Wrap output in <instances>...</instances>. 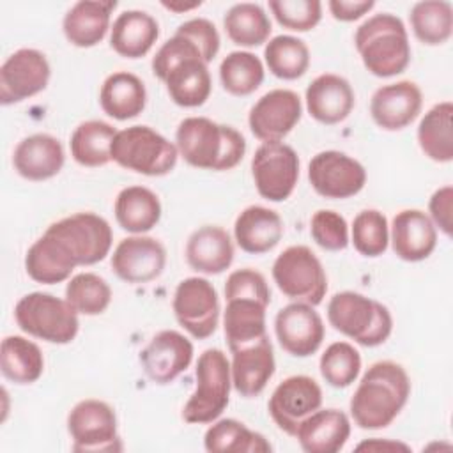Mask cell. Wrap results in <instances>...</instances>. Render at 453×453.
I'll list each match as a JSON object with an SVG mask.
<instances>
[{
    "label": "cell",
    "mask_w": 453,
    "mask_h": 453,
    "mask_svg": "<svg viewBox=\"0 0 453 453\" xmlns=\"http://www.w3.org/2000/svg\"><path fill=\"white\" fill-rule=\"evenodd\" d=\"M411 379L395 361H377L363 373L349 403L354 423L363 430L389 426L405 407Z\"/></svg>",
    "instance_id": "1"
},
{
    "label": "cell",
    "mask_w": 453,
    "mask_h": 453,
    "mask_svg": "<svg viewBox=\"0 0 453 453\" xmlns=\"http://www.w3.org/2000/svg\"><path fill=\"white\" fill-rule=\"evenodd\" d=\"M150 67L177 106L196 108L209 99L212 80L207 62L188 37L173 34L159 46Z\"/></svg>",
    "instance_id": "2"
},
{
    "label": "cell",
    "mask_w": 453,
    "mask_h": 453,
    "mask_svg": "<svg viewBox=\"0 0 453 453\" xmlns=\"http://www.w3.org/2000/svg\"><path fill=\"white\" fill-rule=\"evenodd\" d=\"M175 145L188 165L214 172L232 170L246 154V140L241 131L207 117L180 120Z\"/></svg>",
    "instance_id": "3"
},
{
    "label": "cell",
    "mask_w": 453,
    "mask_h": 453,
    "mask_svg": "<svg viewBox=\"0 0 453 453\" xmlns=\"http://www.w3.org/2000/svg\"><path fill=\"white\" fill-rule=\"evenodd\" d=\"M354 44L366 71L379 78L396 76L411 62L407 28L391 12H379L365 19L356 28Z\"/></svg>",
    "instance_id": "4"
},
{
    "label": "cell",
    "mask_w": 453,
    "mask_h": 453,
    "mask_svg": "<svg viewBox=\"0 0 453 453\" xmlns=\"http://www.w3.org/2000/svg\"><path fill=\"white\" fill-rule=\"evenodd\" d=\"M329 324L363 347L382 345L393 331V317L382 303L354 290L336 292L327 303Z\"/></svg>",
    "instance_id": "5"
},
{
    "label": "cell",
    "mask_w": 453,
    "mask_h": 453,
    "mask_svg": "<svg viewBox=\"0 0 453 453\" xmlns=\"http://www.w3.org/2000/svg\"><path fill=\"white\" fill-rule=\"evenodd\" d=\"M111 161L119 166L149 175L161 177L170 173L179 157L177 145L149 126H129L117 131L111 147Z\"/></svg>",
    "instance_id": "6"
},
{
    "label": "cell",
    "mask_w": 453,
    "mask_h": 453,
    "mask_svg": "<svg viewBox=\"0 0 453 453\" xmlns=\"http://www.w3.org/2000/svg\"><path fill=\"white\" fill-rule=\"evenodd\" d=\"M196 388L184 403L182 418L193 425L216 421L228 405L232 375L230 361L219 349H205L195 368Z\"/></svg>",
    "instance_id": "7"
},
{
    "label": "cell",
    "mask_w": 453,
    "mask_h": 453,
    "mask_svg": "<svg viewBox=\"0 0 453 453\" xmlns=\"http://www.w3.org/2000/svg\"><path fill=\"white\" fill-rule=\"evenodd\" d=\"M14 320L23 333L57 345L71 343L80 329L69 301L48 292L25 294L14 306Z\"/></svg>",
    "instance_id": "8"
},
{
    "label": "cell",
    "mask_w": 453,
    "mask_h": 453,
    "mask_svg": "<svg viewBox=\"0 0 453 453\" xmlns=\"http://www.w3.org/2000/svg\"><path fill=\"white\" fill-rule=\"evenodd\" d=\"M273 280L285 297L311 306H319L327 292L322 262L304 244L288 246L276 257Z\"/></svg>",
    "instance_id": "9"
},
{
    "label": "cell",
    "mask_w": 453,
    "mask_h": 453,
    "mask_svg": "<svg viewBox=\"0 0 453 453\" xmlns=\"http://www.w3.org/2000/svg\"><path fill=\"white\" fill-rule=\"evenodd\" d=\"M73 257L76 265H94L106 258L113 234L110 223L94 212H74L46 228Z\"/></svg>",
    "instance_id": "10"
},
{
    "label": "cell",
    "mask_w": 453,
    "mask_h": 453,
    "mask_svg": "<svg viewBox=\"0 0 453 453\" xmlns=\"http://www.w3.org/2000/svg\"><path fill=\"white\" fill-rule=\"evenodd\" d=\"M67 432L74 451L122 449L115 411L110 403L97 398H85L69 411Z\"/></svg>",
    "instance_id": "11"
},
{
    "label": "cell",
    "mask_w": 453,
    "mask_h": 453,
    "mask_svg": "<svg viewBox=\"0 0 453 453\" xmlns=\"http://www.w3.org/2000/svg\"><path fill=\"white\" fill-rule=\"evenodd\" d=\"M251 175L262 198L283 202L297 184L299 156L283 142H264L251 157Z\"/></svg>",
    "instance_id": "12"
},
{
    "label": "cell",
    "mask_w": 453,
    "mask_h": 453,
    "mask_svg": "<svg viewBox=\"0 0 453 453\" xmlns=\"http://www.w3.org/2000/svg\"><path fill=\"white\" fill-rule=\"evenodd\" d=\"M173 315L193 338L205 340L214 334L219 322V297L214 285L200 276L179 281L173 301Z\"/></svg>",
    "instance_id": "13"
},
{
    "label": "cell",
    "mask_w": 453,
    "mask_h": 453,
    "mask_svg": "<svg viewBox=\"0 0 453 453\" xmlns=\"http://www.w3.org/2000/svg\"><path fill=\"white\" fill-rule=\"evenodd\" d=\"M308 180L317 195L343 200L357 195L366 184L365 166L340 150H322L308 165Z\"/></svg>",
    "instance_id": "14"
},
{
    "label": "cell",
    "mask_w": 453,
    "mask_h": 453,
    "mask_svg": "<svg viewBox=\"0 0 453 453\" xmlns=\"http://www.w3.org/2000/svg\"><path fill=\"white\" fill-rule=\"evenodd\" d=\"M51 67L46 55L34 48H19L0 67V103H21L48 87Z\"/></svg>",
    "instance_id": "15"
},
{
    "label": "cell",
    "mask_w": 453,
    "mask_h": 453,
    "mask_svg": "<svg viewBox=\"0 0 453 453\" xmlns=\"http://www.w3.org/2000/svg\"><path fill=\"white\" fill-rule=\"evenodd\" d=\"M322 405V389L310 375H290L273 391L267 411L274 425L287 435H294L297 426Z\"/></svg>",
    "instance_id": "16"
},
{
    "label": "cell",
    "mask_w": 453,
    "mask_h": 453,
    "mask_svg": "<svg viewBox=\"0 0 453 453\" xmlns=\"http://www.w3.org/2000/svg\"><path fill=\"white\" fill-rule=\"evenodd\" d=\"M303 103L290 88L265 92L250 110L248 126L262 142H281L301 120Z\"/></svg>",
    "instance_id": "17"
},
{
    "label": "cell",
    "mask_w": 453,
    "mask_h": 453,
    "mask_svg": "<svg viewBox=\"0 0 453 453\" xmlns=\"http://www.w3.org/2000/svg\"><path fill=\"white\" fill-rule=\"evenodd\" d=\"M274 333L285 352L294 357H308L320 349L326 327L315 306L292 301L276 313Z\"/></svg>",
    "instance_id": "18"
},
{
    "label": "cell",
    "mask_w": 453,
    "mask_h": 453,
    "mask_svg": "<svg viewBox=\"0 0 453 453\" xmlns=\"http://www.w3.org/2000/svg\"><path fill=\"white\" fill-rule=\"evenodd\" d=\"M193 343L179 331L163 329L156 333L140 352V363L145 375L156 384H170L193 361Z\"/></svg>",
    "instance_id": "19"
},
{
    "label": "cell",
    "mask_w": 453,
    "mask_h": 453,
    "mask_svg": "<svg viewBox=\"0 0 453 453\" xmlns=\"http://www.w3.org/2000/svg\"><path fill=\"white\" fill-rule=\"evenodd\" d=\"M110 265L126 283H149L163 273L166 250L156 237L131 235L115 246Z\"/></svg>",
    "instance_id": "20"
},
{
    "label": "cell",
    "mask_w": 453,
    "mask_h": 453,
    "mask_svg": "<svg viewBox=\"0 0 453 453\" xmlns=\"http://www.w3.org/2000/svg\"><path fill=\"white\" fill-rule=\"evenodd\" d=\"M423 106L421 88L411 81L379 87L370 99V115L373 122L384 131H400L414 122Z\"/></svg>",
    "instance_id": "21"
},
{
    "label": "cell",
    "mask_w": 453,
    "mask_h": 453,
    "mask_svg": "<svg viewBox=\"0 0 453 453\" xmlns=\"http://www.w3.org/2000/svg\"><path fill=\"white\" fill-rule=\"evenodd\" d=\"M230 354L232 388L244 398L258 396L265 389L276 368L269 336H264Z\"/></svg>",
    "instance_id": "22"
},
{
    "label": "cell",
    "mask_w": 453,
    "mask_h": 453,
    "mask_svg": "<svg viewBox=\"0 0 453 453\" xmlns=\"http://www.w3.org/2000/svg\"><path fill=\"white\" fill-rule=\"evenodd\" d=\"M304 101L308 113L317 122L333 126L343 122L350 115L356 104V96L349 80L334 73H324L306 87Z\"/></svg>",
    "instance_id": "23"
},
{
    "label": "cell",
    "mask_w": 453,
    "mask_h": 453,
    "mask_svg": "<svg viewBox=\"0 0 453 453\" xmlns=\"http://www.w3.org/2000/svg\"><path fill=\"white\" fill-rule=\"evenodd\" d=\"M389 241L395 255L405 262L428 258L437 246V228L419 209H403L391 221Z\"/></svg>",
    "instance_id": "24"
},
{
    "label": "cell",
    "mask_w": 453,
    "mask_h": 453,
    "mask_svg": "<svg viewBox=\"0 0 453 453\" xmlns=\"http://www.w3.org/2000/svg\"><path fill=\"white\" fill-rule=\"evenodd\" d=\"M65 152L58 138L48 133L25 136L12 152V166L27 180H48L60 173Z\"/></svg>",
    "instance_id": "25"
},
{
    "label": "cell",
    "mask_w": 453,
    "mask_h": 453,
    "mask_svg": "<svg viewBox=\"0 0 453 453\" xmlns=\"http://www.w3.org/2000/svg\"><path fill=\"white\" fill-rule=\"evenodd\" d=\"M115 0H80L73 4L62 19V30L69 44L92 48L99 44L111 28Z\"/></svg>",
    "instance_id": "26"
},
{
    "label": "cell",
    "mask_w": 453,
    "mask_h": 453,
    "mask_svg": "<svg viewBox=\"0 0 453 453\" xmlns=\"http://www.w3.org/2000/svg\"><path fill=\"white\" fill-rule=\"evenodd\" d=\"M294 437L306 453H338L350 437V419L340 409H317L303 419Z\"/></svg>",
    "instance_id": "27"
},
{
    "label": "cell",
    "mask_w": 453,
    "mask_h": 453,
    "mask_svg": "<svg viewBox=\"0 0 453 453\" xmlns=\"http://www.w3.org/2000/svg\"><path fill=\"white\" fill-rule=\"evenodd\" d=\"M186 262L196 273L221 274L234 262L230 234L218 225L196 228L186 242Z\"/></svg>",
    "instance_id": "28"
},
{
    "label": "cell",
    "mask_w": 453,
    "mask_h": 453,
    "mask_svg": "<svg viewBox=\"0 0 453 453\" xmlns=\"http://www.w3.org/2000/svg\"><path fill=\"white\" fill-rule=\"evenodd\" d=\"M234 237L237 246L246 253H267L283 237V219L269 207L250 205L235 218Z\"/></svg>",
    "instance_id": "29"
},
{
    "label": "cell",
    "mask_w": 453,
    "mask_h": 453,
    "mask_svg": "<svg viewBox=\"0 0 453 453\" xmlns=\"http://www.w3.org/2000/svg\"><path fill=\"white\" fill-rule=\"evenodd\" d=\"M159 37V23L145 11L120 12L110 28V46L124 58L145 57Z\"/></svg>",
    "instance_id": "30"
},
{
    "label": "cell",
    "mask_w": 453,
    "mask_h": 453,
    "mask_svg": "<svg viewBox=\"0 0 453 453\" xmlns=\"http://www.w3.org/2000/svg\"><path fill=\"white\" fill-rule=\"evenodd\" d=\"M99 104L115 120L134 119L147 104L145 83L129 71H115L101 85Z\"/></svg>",
    "instance_id": "31"
},
{
    "label": "cell",
    "mask_w": 453,
    "mask_h": 453,
    "mask_svg": "<svg viewBox=\"0 0 453 453\" xmlns=\"http://www.w3.org/2000/svg\"><path fill=\"white\" fill-rule=\"evenodd\" d=\"M76 262L60 244L57 237L44 232L39 239L32 242L25 255L27 274L44 285H55L65 281L76 269Z\"/></svg>",
    "instance_id": "32"
},
{
    "label": "cell",
    "mask_w": 453,
    "mask_h": 453,
    "mask_svg": "<svg viewBox=\"0 0 453 453\" xmlns=\"http://www.w3.org/2000/svg\"><path fill=\"white\" fill-rule=\"evenodd\" d=\"M265 310L267 304L251 297H234L226 301L223 329L230 352L267 336Z\"/></svg>",
    "instance_id": "33"
},
{
    "label": "cell",
    "mask_w": 453,
    "mask_h": 453,
    "mask_svg": "<svg viewBox=\"0 0 453 453\" xmlns=\"http://www.w3.org/2000/svg\"><path fill=\"white\" fill-rule=\"evenodd\" d=\"M119 226L134 235L152 230L161 219V202L145 186H127L119 191L113 205Z\"/></svg>",
    "instance_id": "34"
},
{
    "label": "cell",
    "mask_w": 453,
    "mask_h": 453,
    "mask_svg": "<svg viewBox=\"0 0 453 453\" xmlns=\"http://www.w3.org/2000/svg\"><path fill=\"white\" fill-rule=\"evenodd\" d=\"M0 370L14 384H34L44 372L39 345L19 334L5 336L0 347Z\"/></svg>",
    "instance_id": "35"
},
{
    "label": "cell",
    "mask_w": 453,
    "mask_h": 453,
    "mask_svg": "<svg viewBox=\"0 0 453 453\" xmlns=\"http://www.w3.org/2000/svg\"><path fill=\"white\" fill-rule=\"evenodd\" d=\"M453 104L442 101L434 104L419 120L418 143L426 157L437 163H449L453 159Z\"/></svg>",
    "instance_id": "36"
},
{
    "label": "cell",
    "mask_w": 453,
    "mask_h": 453,
    "mask_svg": "<svg viewBox=\"0 0 453 453\" xmlns=\"http://www.w3.org/2000/svg\"><path fill=\"white\" fill-rule=\"evenodd\" d=\"M203 448L211 453H267L273 449L262 434L250 430L242 421L234 418L212 421L205 430Z\"/></svg>",
    "instance_id": "37"
},
{
    "label": "cell",
    "mask_w": 453,
    "mask_h": 453,
    "mask_svg": "<svg viewBox=\"0 0 453 453\" xmlns=\"http://www.w3.org/2000/svg\"><path fill=\"white\" fill-rule=\"evenodd\" d=\"M117 129L104 120H85L78 124L71 134V156L87 168L104 166L111 161L110 147Z\"/></svg>",
    "instance_id": "38"
},
{
    "label": "cell",
    "mask_w": 453,
    "mask_h": 453,
    "mask_svg": "<svg viewBox=\"0 0 453 453\" xmlns=\"http://www.w3.org/2000/svg\"><path fill=\"white\" fill-rule=\"evenodd\" d=\"M223 27L228 39L244 48H255L267 42L273 30L265 9L253 2L234 4L223 18Z\"/></svg>",
    "instance_id": "39"
},
{
    "label": "cell",
    "mask_w": 453,
    "mask_h": 453,
    "mask_svg": "<svg viewBox=\"0 0 453 453\" xmlns=\"http://www.w3.org/2000/svg\"><path fill=\"white\" fill-rule=\"evenodd\" d=\"M411 28L418 41L428 46L444 44L453 32V7L446 0L416 2L409 12Z\"/></svg>",
    "instance_id": "40"
},
{
    "label": "cell",
    "mask_w": 453,
    "mask_h": 453,
    "mask_svg": "<svg viewBox=\"0 0 453 453\" xmlns=\"http://www.w3.org/2000/svg\"><path fill=\"white\" fill-rule=\"evenodd\" d=\"M264 60L271 74L280 80H297L310 67V50L294 35H276L264 48Z\"/></svg>",
    "instance_id": "41"
},
{
    "label": "cell",
    "mask_w": 453,
    "mask_h": 453,
    "mask_svg": "<svg viewBox=\"0 0 453 453\" xmlns=\"http://www.w3.org/2000/svg\"><path fill=\"white\" fill-rule=\"evenodd\" d=\"M264 64L251 51H230L219 64L223 88L237 97L253 94L264 81Z\"/></svg>",
    "instance_id": "42"
},
{
    "label": "cell",
    "mask_w": 453,
    "mask_h": 453,
    "mask_svg": "<svg viewBox=\"0 0 453 453\" xmlns=\"http://www.w3.org/2000/svg\"><path fill=\"white\" fill-rule=\"evenodd\" d=\"M65 299L81 315H101L111 303V288L99 274L80 273L67 281Z\"/></svg>",
    "instance_id": "43"
},
{
    "label": "cell",
    "mask_w": 453,
    "mask_h": 453,
    "mask_svg": "<svg viewBox=\"0 0 453 453\" xmlns=\"http://www.w3.org/2000/svg\"><path fill=\"white\" fill-rule=\"evenodd\" d=\"M322 379L336 388H349L361 372V354L349 342H333L326 347L319 361Z\"/></svg>",
    "instance_id": "44"
},
{
    "label": "cell",
    "mask_w": 453,
    "mask_h": 453,
    "mask_svg": "<svg viewBox=\"0 0 453 453\" xmlns=\"http://www.w3.org/2000/svg\"><path fill=\"white\" fill-rule=\"evenodd\" d=\"M350 237L359 255L368 258L382 255L389 244L388 218L377 209H365L357 212L352 221Z\"/></svg>",
    "instance_id": "45"
},
{
    "label": "cell",
    "mask_w": 453,
    "mask_h": 453,
    "mask_svg": "<svg viewBox=\"0 0 453 453\" xmlns=\"http://www.w3.org/2000/svg\"><path fill=\"white\" fill-rule=\"evenodd\" d=\"M269 9L283 28L294 32H308L322 19L319 0H269Z\"/></svg>",
    "instance_id": "46"
},
{
    "label": "cell",
    "mask_w": 453,
    "mask_h": 453,
    "mask_svg": "<svg viewBox=\"0 0 453 453\" xmlns=\"http://www.w3.org/2000/svg\"><path fill=\"white\" fill-rule=\"evenodd\" d=\"M311 239L326 251H340L349 246V225L345 218L331 209H320L310 221Z\"/></svg>",
    "instance_id": "47"
},
{
    "label": "cell",
    "mask_w": 453,
    "mask_h": 453,
    "mask_svg": "<svg viewBox=\"0 0 453 453\" xmlns=\"http://www.w3.org/2000/svg\"><path fill=\"white\" fill-rule=\"evenodd\" d=\"M234 297H251L269 306L271 290L264 274L251 267L232 271L225 281V299Z\"/></svg>",
    "instance_id": "48"
},
{
    "label": "cell",
    "mask_w": 453,
    "mask_h": 453,
    "mask_svg": "<svg viewBox=\"0 0 453 453\" xmlns=\"http://www.w3.org/2000/svg\"><path fill=\"white\" fill-rule=\"evenodd\" d=\"M175 34H180L188 37L202 53L203 60L209 64L219 51V34L216 25L207 18H191L184 23H180L175 30Z\"/></svg>",
    "instance_id": "49"
},
{
    "label": "cell",
    "mask_w": 453,
    "mask_h": 453,
    "mask_svg": "<svg viewBox=\"0 0 453 453\" xmlns=\"http://www.w3.org/2000/svg\"><path fill=\"white\" fill-rule=\"evenodd\" d=\"M430 219L444 235L451 237L453 232V188L442 186L434 191L428 202Z\"/></svg>",
    "instance_id": "50"
},
{
    "label": "cell",
    "mask_w": 453,
    "mask_h": 453,
    "mask_svg": "<svg viewBox=\"0 0 453 453\" xmlns=\"http://www.w3.org/2000/svg\"><path fill=\"white\" fill-rule=\"evenodd\" d=\"M327 7L334 19L349 23L368 14L375 7V2L373 0H329Z\"/></svg>",
    "instance_id": "51"
},
{
    "label": "cell",
    "mask_w": 453,
    "mask_h": 453,
    "mask_svg": "<svg viewBox=\"0 0 453 453\" xmlns=\"http://www.w3.org/2000/svg\"><path fill=\"white\" fill-rule=\"evenodd\" d=\"M357 451H411V448L405 442L391 441V439H368L356 446Z\"/></svg>",
    "instance_id": "52"
},
{
    "label": "cell",
    "mask_w": 453,
    "mask_h": 453,
    "mask_svg": "<svg viewBox=\"0 0 453 453\" xmlns=\"http://www.w3.org/2000/svg\"><path fill=\"white\" fill-rule=\"evenodd\" d=\"M161 5L172 12H186V11H191V9H196L202 5V2H189V4H182V2H161Z\"/></svg>",
    "instance_id": "53"
}]
</instances>
